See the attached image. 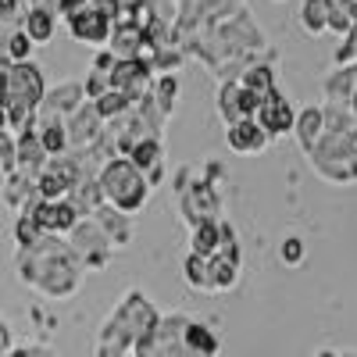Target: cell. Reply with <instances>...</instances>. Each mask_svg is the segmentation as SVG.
<instances>
[{
    "label": "cell",
    "mask_w": 357,
    "mask_h": 357,
    "mask_svg": "<svg viewBox=\"0 0 357 357\" xmlns=\"http://www.w3.org/2000/svg\"><path fill=\"white\" fill-rule=\"evenodd\" d=\"M100 190H104L118 207H136V204L143 200V183H136V175H132L122 161H114V165L104 172Z\"/></svg>",
    "instance_id": "cell-1"
},
{
    "label": "cell",
    "mask_w": 357,
    "mask_h": 357,
    "mask_svg": "<svg viewBox=\"0 0 357 357\" xmlns=\"http://www.w3.org/2000/svg\"><path fill=\"white\" fill-rule=\"evenodd\" d=\"M8 354H11V329L0 321V357H8Z\"/></svg>",
    "instance_id": "cell-18"
},
{
    "label": "cell",
    "mask_w": 357,
    "mask_h": 357,
    "mask_svg": "<svg viewBox=\"0 0 357 357\" xmlns=\"http://www.w3.org/2000/svg\"><path fill=\"white\" fill-rule=\"evenodd\" d=\"M329 0H311V4H307V11H304V22H307V29H311V33H318V29H321V22H329Z\"/></svg>",
    "instance_id": "cell-14"
},
{
    "label": "cell",
    "mask_w": 357,
    "mask_h": 357,
    "mask_svg": "<svg viewBox=\"0 0 357 357\" xmlns=\"http://www.w3.org/2000/svg\"><path fill=\"white\" fill-rule=\"evenodd\" d=\"M22 33L33 40V43H47L54 36V15L47 8H33V11L25 15V29H22Z\"/></svg>",
    "instance_id": "cell-4"
},
{
    "label": "cell",
    "mask_w": 357,
    "mask_h": 357,
    "mask_svg": "<svg viewBox=\"0 0 357 357\" xmlns=\"http://www.w3.org/2000/svg\"><path fill=\"white\" fill-rule=\"evenodd\" d=\"M0 129H8V118H4V107H0Z\"/></svg>",
    "instance_id": "cell-23"
},
{
    "label": "cell",
    "mask_w": 357,
    "mask_h": 357,
    "mask_svg": "<svg viewBox=\"0 0 357 357\" xmlns=\"http://www.w3.org/2000/svg\"><path fill=\"white\" fill-rule=\"evenodd\" d=\"M68 29H72V36L75 40H86V43H104L107 40V33H111V25H107V18L104 15H97L93 8H82V11H75V15H68Z\"/></svg>",
    "instance_id": "cell-2"
},
{
    "label": "cell",
    "mask_w": 357,
    "mask_h": 357,
    "mask_svg": "<svg viewBox=\"0 0 357 357\" xmlns=\"http://www.w3.org/2000/svg\"><path fill=\"white\" fill-rule=\"evenodd\" d=\"M33 4H40V0H33Z\"/></svg>",
    "instance_id": "cell-25"
},
{
    "label": "cell",
    "mask_w": 357,
    "mask_h": 357,
    "mask_svg": "<svg viewBox=\"0 0 357 357\" xmlns=\"http://www.w3.org/2000/svg\"><path fill=\"white\" fill-rule=\"evenodd\" d=\"M229 143L236 146V151H261L264 136H261V129H257V126H250V122H240V126H232V136H229Z\"/></svg>",
    "instance_id": "cell-8"
},
{
    "label": "cell",
    "mask_w": 357,
    "mask_h": 357,
    "mask_svg": "<svg viewBox=\"0 0 357 357\" xmlns=\"http://www.w3.org/2000/svg\"><path fill=\"white\" fill-rule=\"evenodd\" d=\"M4 54H8L11 65H22V61H29V54H33V40L25 33H11L8 43H4Z\"/></svg>",
    "instance_id": "cell-10"
},
{
    "label": "cell",
    "mask_w": 357,
    "mask_h": 357,
    "mask_svg": "<svg viewBox=\"0 0 357 357\" xmlns=\"http://www.w3.org/2000/svg\"><path fill=\"white\" fill-rule=\"evenodd\" d=\"M318 357H333V354H329V350H321V354H318Z\"/></svg>",
    "instance_id": "cell-24"
},
{
    "label": "cell",
    "mask_w": 357,
    "mask_h": 357,
    "mask_svg": "<svg viewBox=\"0 0 357 357\" xmlns=\"http://www.w3.org/2000/svg\"><path fill=\"white\" fill-rule=\"evenodd\" d=\"M40 236H47V232H40V225L33 222V218H29V215H22L18 218V225H15V240H18V247L25 250V247H33L36 240H40Z\"/></svg>",
    "instance_id": "cell-12"
},
{
    "label": "cell",
    "mask_w": 357,
    "mask_h": 357,
    "mask_svg": "<svg viewBox=\"0 0 357 357\" xmlns=\"http://www.w3.org/2000/svg\"><path fill=\"white\" fill-rule=\"evenodd\" d=\"M97 68H114V57L111 54H100L97 57Z\"/></svg>",
    "instance_id": "cell-21"
},
{
    "label": "cell",
    "mask_w": 357,
    "mask_h": 357,
    "mask_svg": "<svg viewBox=\"0 0 357 357\" xmlns=\"http://www.w3.org/2000/svg\"><path fill=\"white\" fill-rule=\"evenodd\" d=\"M79 97H82L79 86H57V89H50V93L43 97V104H47L54 114H65V111H75V107H79Z\"/></svg>",
    "instance_id": "cell-7"
},
{
    "label": "cell",
    "mask_w": 357,
    "mask_h": 357,
    "mask_svg": "<svg viewBox=\"0 0 357 357\" xmlns=\"http://www.w3.org/2000/svg\"><path fill=\"white\" fill-rule=\"evenodd\" d=\"M40 136V143H43V151H47V158H57V154H65V146H68V132H65V126L57 122V118H50V122L36 132Z\"/></svg>",
    "instance_id": "cell-5"
},
{
    "label": "cell",
    "mask_w": 357,
    "mask_h": 357,
    "mask_svg": "<svg viewBox=\"0 0 357 357\" xmlns=\"http://www.w3.org/2000/svg\"><path fill=\"white\" fill-rule=\"evenodd\" d=\"M247 93L257 97V100H268V97H272V93H275V89H272V72H268V68L250 72V75H247Z\"/></svg>",
    "instance_id": "cell-11"
},
{
    "label": "cell",
    "mask_w": 357,
    "mask_h": 357,
    "mask_svg": "<svg viewBox=\"0 0 357 357\" xmlns=\"http://www.w3.org/2000/svg\"><path fill=\"white\" fill-rule=\"evenodd\" d=\"M15 8H18V0H0V18L15 15Z\"/></svg>",
    "instance_id": "cell-20"
},
{
    "label": "cell",
    "mask_w": 357,
    "mask_h": 357,
    "mask_svg": "<svg viewBox=\"0 0 357 357\" xmlns=\"http://www.w3.org/2000/svg\"><path fill=\"white\" fill-rule=\"evenodd\" d=\"M186 343H190L193 350H200L204 357L218 350V340L211 336V329H204V325H186Z\"/></svg>",
    "instance_id": "cell-9"
},
{
    "label": "cell",
    "mask_w": 357,
    "mask_h": 357,
    "mask_svg": "<svg viewBox=\"0 0 357 357\" xmlns=\"http://www.w3.org/2000/svg\"><path fill=\"white\" fill-rule=\"evenodd\" d=\"M282 257H286L289 264H296V261L304 257V243H301V240H286V243H282Z\"/></svg>",
    "instance_id": "cell-15"
},
{
    "label": "cell",
    "mask_w": 357,
    "mask_h": 357,
    "mask_svg": "<svg viewBox=\"0 0 357 357\" xmlns=\"http://www.w3.org/2000/svg\"><path fill=\"white\" fill-rule=\"evenodd\" d=\"M122 107H126V93H118V89H107L104 97H97V107H93V111H97L100 118H114Z\"/></svg>",
    "instance_id": "cell-13"
},
{
    "label": "cell",
    "mask_w": 357,
    "mask_h": 357,
    "mask_svg": "<svg viewBox=\"0 0 357 357\" xmlns=\"http://www.w3.org/2000/svg\"><path fill=\"white\" fill-rule=\"evenodd\" d=\"M107 86H111L107 79H100V75H89V82H86V93H89V97H104V93H107Z\"/></svg>",
    "instance_id": "cell-16"
},
{
    "label": "cell",
    "mask_w": 357,
    "mask_h": 357,
    "mask_svg": "<svg viewBox=\"0 0 357 357\" xmlns=\"http://www.w3.org/2000/svg\"><path fill=\"white\" fill-rule=\"evenodd\" d=\"M261 126H264V132H286L293 126V114L282 97L272 93L268 100H261Z\"/></svg>",
    "instance_id": "cell-3"
},
{
    "label": "cell",
    "mask_w": 357,
    "mask_h": 357,
    "mask_svg": "<svg viewBox=\"0 0 357 357\" xmlns=\"http://www.w3.org/2000/svg\"><path fill=\"white\" fill-rule=\"evenodd\" d=\"M82 4H86V0H57V8H61L65 15H75V11H82Z\"/></svg>",
    "instance_id": "cell-19"
},
{
    "label": "cell",
    "mask_w": 357,
    "mask_h": 357,
    "mask_svg": "<svg viewBox=\"0 0 357 357\" xmlns=\"http://www.w3.org/2000/svg\"><path fill=\"white\" fill-rule=\"evenodd\" d=\"M347 8H350V15L357 18V0H347Z\"/></svg>",
    "instance_id": "cell-22"
},
{
    "label": "cell",
    "mask_w": 357,
    "mask_h": 357,
    "mask_svg": "<svg viewBox=\"0 0 357 357\" xmlns=\"http://www.w3.org/2000/svg\"><path fill=\"white\" fill-rule=\"evenodd\" d=\"M154 158H158V146H154V143H143L139 151L132 154V161H136V165H151Z\"/></svg>",
    "instance_id": "cell-17"
},
{
    "label": "cell",
    "mask_w": 357,
    "mask_h": 357,
    "mask_svg": "<svg viewBox=\"0 0 357 357\" xmlns=\"http://www.w3.org/2000/svg\"><path fill=\"white\" fill-rule=\"evenodd\" d=\"M143 75H146V68H143L139 61H118V65L111 68V79H107V82L118 89V93H126V89H132Z\"/></svg>",
    "instance_id": "cell-6"
}]
</instances>
